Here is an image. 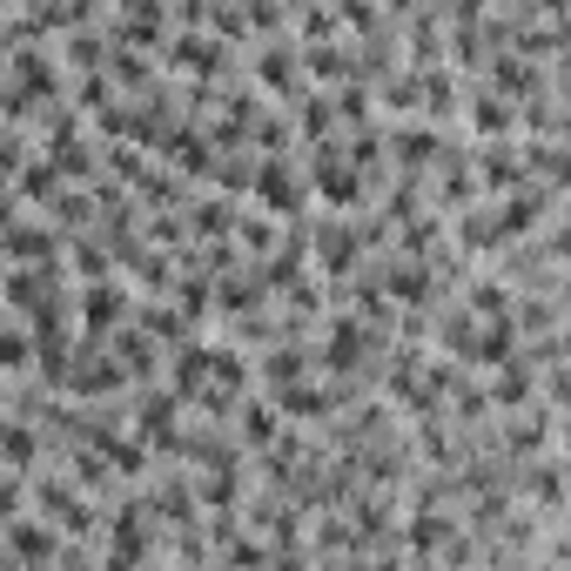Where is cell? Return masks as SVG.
Segmentation results:
<instances>
[{"label": "cell", "instance_id": "obj_1", "mask_svg": "<svg viewBox=\"0 0 571 571\" xmlns=\"http://www.w3.org/2000/svg\"><path fill=\"white\" fill-rule=\"evenodd\" d=\"M316 235V263H322V276H350L357 263H363V229L357 222H322V229H309Z\"/></svg>", "mask_w": 571, "mask_h": 571}, {"label": "cell", "instance_id": "obj_2", "mask_svg": "<svg viewBox=\"0 0 571 571\" xmlns=\"http://www.w3.org/2000/svg\"><path fill=\"white\" fill-rule=\"evenodd\" d=\"M377 337H370V322L363 316H337L330 322V343H322V363H330L337 377H357V363H370Z\"/></svg>", "mask_w": 571, "mask_h": 571}, {"label": "cell", "instance_id": "obj_3", "mask_svg": "<svg viewBox=\"0 0 571 571\" xmlns=\"http://www.w3.org/2000/svg\"><path fill=\"white\" fill-rule=\"evenodd\" d=\"M148 518H155V505L148 498H128L108 525H115V544H108V558H121V564H135V558H148L155 551V538H148Z\"/></svg>", "mask_w": 571, "mask_h": 571}, {"label": "cell", "instance_id": "obj_4", "mask_svg": "<svg viewBox=\"0 0 571 571\" xmlns=\"http://www.w3.org/2000/svg\"><path fill=\"white\" fill-rule=\"evenodd\" d=\"M256 195H263L269 215H296L309 202V182L289 169V161H263V169H256Z\"/></svg>", "mask_w": 571, "mask_h": 571}, {"label": "cell", "instance_id": "obj_5", "mask_svg": "<svg viewBox=\"0 0 571 571\" xmlns=\"http://www.w3.org/2000/svg\"><path fill=\"white\" fill-rule=\"evenodd\" d=\"M74 309H81V330H88V337H108L115 322L128 316V296H121L108 276H95L88 289H81V303H74Z\"/></svg>", "mask_w": 571, "mask_h": 571}, {"label": "cell", "instance_id": "obj_6", "mask_svg": "<svg viewBox=\"0 0 571 571\" xmlns=\"http://www.w3.org/2000/svg\"><path fill=\"white\" fill-rule=\"evenodd\" d=\"M0 242H8V250H0L8 263H54V229H41V222L28 229V222H14V215H8Z\"/></svg>", "mask_w": 571, "mask_h": 571}, {"label": "cell", "instance_id": "obj_7", "mask_svg": "<svg viewBox=\"0 0 571 571\" xmlns=\"http://www.w3.org/2000/svg\"><path fill=\"white\" fill-rule=\"evenodd\" d=\"M276 403H283V417H296V424H322V417H330V403H337V396L296 377V383H283V396H276Z\"/></svg>", "mask_w": 571, "mask_h": 571}, {"label": "cell", "instance_id": "obj_8", "mask_svg": "<svg viewBox=\"0 0 571 571\" xmlns=\"http://www.w3.org/2000/svg\"><path fill=\"white\" fill-rule=\"evenodd\" d=\"M390 155L403 161V169H431V161H437V128H431V121L396 128V135H390Z\"/></svg>", "mask_w": 571, "mask_h": 571}, {"label": "cell", "instance_id": "obj_9", "mask_svg": "<svg viewBox=\"0 0 571 571\" xmlns=\"http://www.w3.org/2000/svg\"><path fill=\"white\" fill-rule=\"evenodd\" d=\"M470 121H477V135H505V128H518V108H505V95L498 88H477L470 95Z\"/></svg>", "mask_w": 571, "mask_h": 571}, {"label": "cell", "instance_id": "obj_10", "mask_svg": "<svg viewBox=\"0 0 571 571\" xmlns=\"http://www.w3.org/2000/svg\"><path fill=\"white\" fill-rule=\"evenodd\" d=\"M8 551H14V558H61V538H54L47 525L8 518Z\"/></svg>", "mask_w": 571, "mask_h": 571}, {"label": "cell", "instance_id": "obj_11", "mask_svg": "<svg viewBox=\"0 0 571 571\" xmlns=\"http://www.w3.org/2000/svg\"><path fill=\"white\" fill-rule=\"evenodd\" d=\"M296 377H309V350L276 343V350L263 357V383H269V390H283V383H296Z\"/></svg>", "mask_w": 571, "mask_h": 571}, {"label": "cell", "instance_id": "obj_12", "mask_svg": "<svg viewBox=\"0 0 571 571\" xmlns=\"http://www.w3.org/2000/svg\"><path fill=\"white\" fill-rule=\"evenodd\" d=\"M242 444H276V403H242Z\"/></svg>", "mask_w": 571, "mask_h": 571}, {"label": "cell", "instance_id": "obj_13", "mask_svg": "<svg viewBox=\"0 0 571 571\" xmlns=\"http://www.w3.org/2000/svg\"><path fill=\"white\" fill-rule=\"evenodd\" d=\"M256 74L269 81V88H276V95H289V88H296V61H289V47H269Z\"/></svg>", "mask_w": 571, "mask_h": 571}, {"label": "cell", "instance_id": "obj_14", "mask_svg": "<svg viewBox=\"0 0 571 571\" xmlns=\"http://www.w3.org/2000/svg\"><path fill=\"white\" fill-rule=\"evenodd\" d=\"M28 363H34V337L8 330V337H0V370H28Z\"/></svg>", "mask_w": 571, "mask_h": 571}, {"label": "cell", "instance_id": "obj_15", "mask_svg": "<svg viewBox=\"0 0 571 571\" xmlns=\"http://www.w3.org/2000/svg\"><path fill=\"white\" fill-rule=\"evenodd\" d=\"M235 215H229V202L215 195V202H195V235H222Z\"/></svg>", "mask_w": 571, "mask_h": 571}, {"label": "cell", "instance_id": "obj_16", "mask_svg": "<svg viewBox=\"0 0 571 571\" xmlns=\"http://www.w3.org/2000/svg\"><path fill=\"white\" fill-rule=\"evenodd\" d=\"M74 269L81 276H108V256L95 250V242H74Z\"/></svg>", "mask_w": 571, "mask_h": 571}, {"label": "cell", "instance_id": "obj_17", "mask_svg": "<svg viewBox=\"0 0 571 571\" xmlns=\"http://www.w3.org/2000/svg\"><path fill=\"white\" fill-rule=\"evenodd\" d=\"M202 8H209V0H182V14H202Z\"/></svg>", "mask_w": 571, "mask_h": 571}, {"label": "cell", "instance_id": "obj_18", "mask_svg": "<svg viewBox=\"0 0 571 571\" xmlns=\"http://www.w3.org/2000/svg\"><path fill=\"white\" fill-rule=\"evenodd\" d=\"M383 8H403V0H383Z\"/></svg>", "mask_w": 571, "mask_h": 571}]
</instances>
